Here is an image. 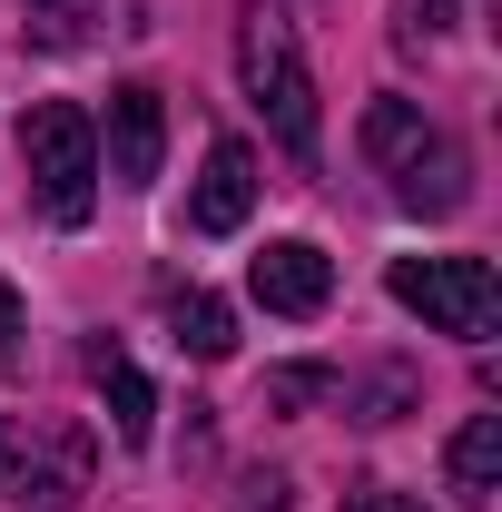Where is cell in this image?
I'll use <instances>...</instances> for the list:
<instances>
[{
    "mask_svg": "<svg viewBox=\"0 0 502 512\" xmlns=\"http://www.w3.org/2000/svg\"><path fill=\"white\" fill-rule=\"evenodd\" d=\"M237 79H247V99L266 109V128H276L286 158H315V148H325L306 40H296V20H286L276 0H247V10H237Z\"/></svg>",
    "mask_w": 502,
    "mask_h": 512,
    "instance_id": "cell-1",
    "label": "cell"
},
{
    "mask_svg": "<svg viewBox=\"0 0 502 512\" xmlns=\"http://www.w3.org/2000/svg\"><path fill=\"white\" fill-rule=\"evenodd\" d=\"M365 158L394 178V197H404L414 217H453V207L473 197L463 148H453V138H443L414 99H375V109H365Z\"/></svg>",
    "mask_w": 502,
    "mask_h": 512,
    "instance_id": "cell-2",
    "label": "cell"
},
{
    "mask_svg": "<svg viewBox=\"0 0 502 512\" xmlns=\"http://www.w3.org/2000/svg\"><path fill=\"white\" fill-rule=\"evenodd\" d=\"M20 158H30L40 207L60 227H89V207H99V128H89V109H69V99L20 109Z\"/></svg>",
    "mask_w": 502,
    "mask_h": 512,
    "instance_id": "cell-3",
    "label": "cell"
},
{
    "mask_svg": "<svg viewBox=\"0 0 502 512\" xmlns=\"http://www.w3.org/2000/svg\"><path fill=\"white\" fill-rule=\"evenodd\" d=\"M79 493H89V434H79V424L0 414V503H20V512H69Z\"/></svg>",
    "mask_w": 502,
    "mask_h": 512,
    "instance_id": "cell-4",
    "label": "cell"
},
{
    "mask_svg": "<svg viewBox=\"0 0 502 512\" xmlns=\"http://www.w3.org/2000/svg\"><path fill=\"white\" fill-rule=\"evenodd\" d=\"M394 306H414L424 325L483 345V335L502 325V276L483 266V256H394Z\"/></svg>",
    "mask_w": 502,
    "mask_h": 512,
    "instance_id": "cell-5",
    "label": "cell"
},
{
    "mask_svg": "<svg viewBox=\"0 0 502 512\" xmlns=\"http://www.w3.org/2000/svg\"><path fill=\"white\" fill-rule=\"evenodd\" d=\"M158 158H168V99H158L148 79L109 89V158H99V168H109L119 188H148Z\"/></svg>",
    "mask_w": 502,
    "mask_h": 512,
    "instance_id": "cell-6",
    "label": "cell"
},
{
    "mask_svg": "<svg viewBox=\"0 0 502 512\" xmlns=\"http://www.w3.org/2000/svg\"><path fill=\"white\" fill-rule=\"evenodd\" d=\"M256 306L266 316H325V296H335V266H325V247H306V237H276V247L247 266Z\"/></svg>",
    "mask_w": 502,
    "mask_h": 512,
    "instance_id": "cell-7",
    "label": "cell"
},
{
    "mask_svg": "<svg viewBox=\"0 0 502 512\" xmlns=\"http://www.w3.org/2000/svg\"><path fill=\"white\" fill-rule=\"evenodd\" d=\"M256 207V148L247 138H217L207 148V168H197V197H188V227L197 237H237Z\"/></svg>",
    "mask_w": 502,
    "mask_h": 512,
    "instance_id": "cell-8",
    "label": "cell"
},
{
    "mask_svg": "<svg viewBox=\"0 0 502 512\" xmlns=\"http://www.w3.org/2000/svg\"><path fill=\"white\" fill-rule=\"evenodd\" d=\"M89 375H99V404H109V434H119V444H148V424H158V404H148V375L128 365L109 335L89 345Z\"/></svg>",
    "mask_w": 502,
    "mask_h": 512,
    "instance_id": "cell-9",
    "label": "cell"
},
{
    "mask_svg": "<svg viewBox=\"0 0 502 512\" xmlns=\"http://www.w3.org/2000/svg\"><path fill=\"white\" fill-rule=\"evenodd\" d=\"M443 473H453L463 503H483V493L502 483V414H473V424L453 434V453H443Z\"/></svg>",
    "mask_w": 502,
    "mask_h": 512,
    "instance_id": "cell-10",
    "label": "cell"
},
{
    "mask_svg": "<svg viewBox=\"0 0 502 512\" xmlns=\"http://www.w3.org/2000/svg\"><path fill=\"white\" fill-rule=\"evenodd\" d=\"M168 325H178V345L207 355V365H217V355H237V306H227V296H207V286L168 296Z\"/></svg>",
    "mask_w": 502,
    "mask_h": 512,
    "instance_id": "cell-11",
    "label": "cell"
},
{
    "mask_svg": "<svg viewBox=\"0 0 502 512\" xmlns=\"http://www.w3.org/2000/svg\"><path fill=\"white\" fill-rule=\"evenodd\" d=\"M315 394H335L325 365H286V375H266V404H276V414H306Z\"/></svg>",
    "mask_w": 502,
    "mask_h": 512,
    "instance_id": "cell-12",
    "label": "cell"
},
{
    "mask_svg": "<svg viewBox=\"0 0 502 512\" xmlns=\"http://www.w3.org/2000/svg\"><path fill=\"white\" fill-rule=\"evenodd\" d=\"M404 404H414V375H404V365H394V375H375V384H365V424H394Z\"/></svg>",
    "mask_w": 502,
    "mask_h": 512,
    "instance_id": "cell-13",
    "label": "cell"
},
{
    "mask_svg": "<svg viewBox=\"0 0 502 512\" xmlns=\"http://www.w3.org/2000/svg\"><path fill=\"white\" fill-rule=\"evenodd\" d=\"M434 30H453V0H404V40H434Z\"/></svg>",
    "mask_w": 502,
    "mask_h": 512,
    "instance_id": "cell-14",
    "label": "cell"
},
{
    "mask_svg": "<svg viewBox=\"0 0 502 512\" xmlns=\"http://www.w3.org/2000/svg\"><path fill=\"white\" fill-rule=\"evenodd\" d=\"M79 30H89V10H79V0H50V20H40V40H50V50H69Z\"/></svg>",
    "mask_w": 502,
    "mask_h": 512,
    "instance_id": "cell-15",
    "label": "cell"
},
{
    "mask_svg": "<svg viewBox=\"0 0 502 512\" xmlns=\"http://www.w3.org/2000/svg\"><path fill=\"white\" fill-rule=\"evenodd\" d=\"M345 512H424V503H414V493H384V483H375V493H355Z\"/></svg>",
    "mask_w": 502,
    "mask_h": 512,
    "instance_id": "cell-16",
    "label": "cell"
},
{
    "mask_svg": "<svg viewBox=\"0 0 502 512\" xmlns=\"http://www.w3.org/2000/svg\"><path fill=\"white\" fill-rule=\"evenodd\" d=\"M247 512H286V483H276V473H256V483H247Z\"/></svg>",
    "mask_w": 502,
    "mask_h": 512,
    "instance_id": "cell-17",
    "label": "cell"
},
{
    "mask_svg": "<svg viewBox=\"0 0 502 512\" xmlns=\"http://www.w3.org/2000/svg\"><path fill=\"white\" fill-rule=\"evenodd\" d=\"M10 335H20V286L0 276V355H10Z\"/></svg>",
    "mask_w": 502,
    "mask_h": 512,
    "instance_id": "cell-18",
    "label": "cell"
}]
</instances>
